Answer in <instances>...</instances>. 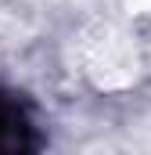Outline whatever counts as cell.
Listing matches in <instances>:
<instances>
[{"label": "cell", "instance_id": "cell-1", "mask_svg": "<svg viewBox=\"0 0 151 155\" xmlns=\"http://www.w3.org/2000/svg\"><path fill=\"white\" fill-rule=\"evenodd\" d=\"M76 58L97 90H126L140 72L133 40L115 22H90L76 40Z\"/></svg>", "mask_w": 151, "mask_h": 155}, {"label": "cell", "instance_id": "cell-2", "mask_svg": "<svg viewBox=\"0 0 151 155\" xmlns=\"http://www.w3.org/2000/svg\"><path fill=\"white\" fill-rule=\"evenodd\" d=\"M130 11H151V0H126Z\"/></svg>", "mask_w": 151, "mask_h": 155}]
</instances>
